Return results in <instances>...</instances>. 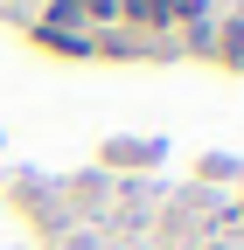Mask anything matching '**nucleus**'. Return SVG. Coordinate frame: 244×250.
I'll list each match as a JSON object with an SVG mask.
<instances>
[{"mask_svg":"<svg viewBox=\"0 0 244 250\" xmlns=\"http://www.w3.org/2000/svg\"><path fill=\"white\" fill-rule=\"evenodd\" d=\"M35 42H42V49H56V56H91V49H98L91 35H49V28H35Z\"/></svg>","mask_w":244,"mask_h":250,"instance_id":"obj_3","label":"nucleus"},{"mask_svg":"<svg viewBox=\"0 0 244 250\" xmlns=\"http://www.w3.org/2000/svg\"><path fill=\"white\" fill-rule=\"evenodd\" d=\"M119 14L133 28H168V0H119Z\"/></svg>","mask_w":244,"mask_h":250,"instance_id":"obj_2","label":"nucleus"},{"mask_svg":"<svg viewBox=\"0 0 244 250\" xmlns=\"http://www.w3.org/2000/svg\"><path fill=\"white\" fill-rule=\"evenodd\" d=\"M174 21H181V28H202V21H209V0H168V28H174Z\"/></svg>","mask_w":244,"mask_h":250,"instance_id":"obj_4","label":"nucleus"},{"mask_svg":"<svg viewBox=\"0 0 244 250\" xmlns=\"http://www.w3.org/2000/svg\"><path fill=\"white\" fill-rule=\"evenodd\" d=\"M209 49H217V56L230 62V70H237V62H244V14H230V21L217 28V35H209Z\"/></svg>","mask_w":244,"mask_h":250,"instance_id":"obj_1","label":"nucleus"},{"mask_svg":"<svg viewBox=\"0 0 244 250\" xmlns=\"http://www.w3.org/2000/svg\"><path fill=\"white\" fill-rule=\"evenodd\" d=\"M77 14H84V28L91 21H119V0H77Z\"/></svg>","mask_w":244,"mask_h":250,"instance_id":"obj_5","label":"nucleus"}]
</instances>
